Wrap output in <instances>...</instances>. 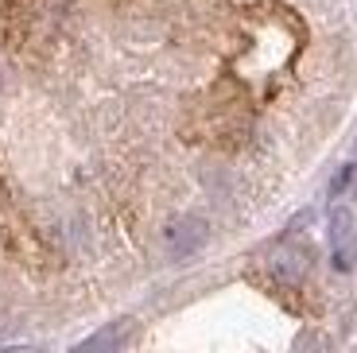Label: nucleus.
I'll return each instance as SVG.
<instances>
[{
	"mask_svg": "<svg viewBox=\"0 0 357 353\" xmlns=\"http://www.w3.org/2000/svg\"><path fill=\"white\" fill-rule=\"evenodd\" d=\"M326 241H331V260L338 272H349L357 264V230H354V213L346 206H334L331 221H326Z\"/></svg>",
	"mask_w": 357,
	"mask_h": 353,
	"instance_id": "f257e3e1",
	"label": "nucleus"
},
{
	"mask_svg": "<svg viewBox=\"0 0 357 353\" xmlns=\"http://www.w3.org/2000/svg\"><path fill=\"white\" fill-rule=\"evenodd\" d=\"M202 245H206V221L202 218H178L163 230V248H167V256H175V260L195 256Z\"/></svg>",
	"mask_w": 357,
	"mask_h": 353,
	"instance_id": "f03ea898",
	"label": "nucleus"
},
{
	"mask_svg": "<svg viewBox=\"0 0 357 353\" xmlns=\"http://www.w3.org/2000/svg\"><path fill=\"white\" fill-rule=\"evenodd\" d=\"M272 272H276L284 283H299L303 272H307V253L303 248H287V253H280L276 260H272Z\"/></svg>",
	"mask_w": 357,
	"mask_h": 353,
	"instance_id": "7ed1b4c3",
	"label": "nucleus"
}]
</instances>
